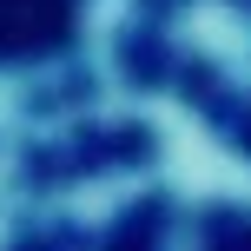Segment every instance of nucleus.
I'll return each instance as SVG.
<instances>
[{"instance_id":"nucleus-1","label":"nucleus","mask_w":251,"mask_h":251,"mask_svg":"<svg viewBox=\"0 0 251 251\" xmlns=\"http://www.w3.org/2000/svg\"><path fill=\"white\" fill-rule=\"evenodd\" d=\"M86 0H0V73L40 66L73 47Z\"/></svg>"}]
</instances>
